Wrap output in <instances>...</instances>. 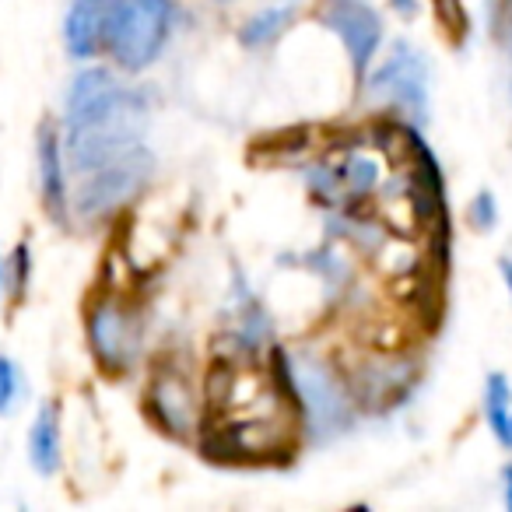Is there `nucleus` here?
I'll list each match as a JSON object with an SVG mask.
<instances>
[{
	"mask_svg": "<svg viewBox=\"0 0 512 512\" xmlns=\"http://www.w3.org/2000/svg\"><path fill=\"white\" fill-rule=\"evenodd\" d=\"M36 165H39V193H43V207L57 225H67V211H71V197H67V151L60 141L53 123H39L36 134Z\"/></svg>",
	"mask_w": 512,
	"mask_h": 512,
	"instance_id": "8",
	"label": "nucleus"
},
{
	"mask_svg": "<svg viewBox=\"0 0 512 512\" xmlns=\"http://www.w3.org/2000/svg\"><path fill=\"white\" fill-rule=\"evenodd\" d=\"M22 397V369L15 365V358L0 355V414H11Z\"/></svg>",
	"mask_w": 512,
	"mask_h": 512,
	"instance_id": "14",
	"label": "nucleus"
},
{
	"mask_svg": "<svg viewBox=\"0 0 512 512\" xmlns=\"http://www.w3.org/2000/svg\"><path fill=\"white\" fill-rule=\"evenodd\" d=\"M155 165H158L155 155H151L144 144H134V148L123 151L120 158L85 172V179L78 183V193H74V211L85 221L109 218V214L127 207L130 200L151 183Z\"/></svg>",
	"mask_w": 512,
	"mask_h": 512,
	"instance_id": "3",
	"label": "nucleus"
},
{
	"mask_svg": "<svg viewBox=\"0 0 512 512\" xmlns=\"http://www.w3.org/2000/svg\"><path fill=\"white\" fill-rule=\"evenodd\" d=\"M88 344H92L102 369L127 372L130 362L137 358V351H141V320H137V309L130 302L116 299V295H102L88 309Z\"/></svg>",
	"mask_w": 512,
	"mask_h": 512,
	"instance_id": "6",
	"label": "nucleus"
},
{
	"mask_svg": "<svg viewBox=\"0 0 512 512\" xmlns=\"http://www.w3.org/2000/svg\"><path fill=\"white\" fill-rule=\"evenodd\" d=\"M344 183H348V190L351 193H358V197H365V193H372V186H376V179H379V169H376V162L372 158H365V155H355L348 165H344Z\"/></svg>",
	"mask_w": 512,
	"mask_h": 512,
	"instance_id": "15",
	"label": "nucleus"
},
{
	"mask_svg": "<svg viewBox=\"0 0 512 512\" xmlns=\"http://www.w3.org/2000/svg\"><path fill=\"white\" fill-rule=\"evenodd\" d=\"M502 491H505V509L512 512V463L502 470Z\"/></svg>",
	"mask_w": 512,
	"mask_h": 512,
	"instance_id": "19",
	"label": "nucleus"
},
{
	"mask_svg": "<svg viewBox=\"0 0 512 512\" xmlns=\"http://www.w3.org/2000/svg\"><path fill=\"white\" fill-rule=\"evenodd\" d=\"M4 288H8V260L0 256V299H4Z\"/></svg>",
	"mask_w": 512,
	"mask_h": 512,
	"instance_id": "22",
	"label": "nucleus"
},
{
	"mask_svg": "<svg viewBox=\"0 0 512 512\" xmlns=\"http://www.w3.org/2000/svg\"><path fill=\"white\" fill-rule=\"evenodd\" d=\"M484 421H488L491 435L509 449V432H512V390L509 379L502 372H491L484 383Z\"/></svg>",
	"mask_w": 512,
	"mask_h": 512,
	"instance_id": "13",
	"label": "nucleus"
},
{
	"mask_svg": "<svg viewBox=\"0 0 512 512\" xmlns=\"http://www.w3.org/2000/svg\"><path fill=\"white\" fill-rule=\"evenodd\" d=\"M428 85H432L428 57L407 39H397L383 64L372 74H365V88H369L372 99L386 102L414 123L428 120Z\"/></svg>",
	"mask_w": 512,
	"mask_h": 512,
	"instance_id": "4",
	"label": "nucleus"
},
{
	"mask_svg": "<svg viewBox=\"0 0 512 512\" xmlns=\"http://www.w3.org/2000/svg\"><path fill=\"white\" fill-rule=\"evenodd\" d=\"M509 95H512V81H509Z\"/></svg>",
	"mask_w": 512,
	"mask_h": 512,
	"instance_id": "25",
	"label": "nucleus"
},
{
	"mask_svg": "<svg viewBox=\"0 0 512 512\" xmlns=\"http://www.w3.org/2000/svg\"><path fill=\"white\" fill-rule=\"evenodd\" d=\"M130 106H144V99L116 78L109 67H81L67 85L64 130H85L106 123Z\"/></svg>",
	"mask_w": 512,
	"mask_h": 512,
	"instance_id": "5",
	"label": "nucleus"
},
{
	"mask_svg": "<svg viewBox=\"0 0 512 512\" xmlns=\"http://www.w3.org/2000/svg\"><path fill=\"white\" fill-rule=\"evenodd\" d=\"M502 46H505V50H509V53H512V36H509V39H505V43H502Z\"/></svg>",
	"mask_w": 512,
	"mask_h": 512,
	"instance_id": "23",
	"label": "nucleus"
},
{
	"mask_svg": "<svg viewBox=\"0 0 512 512\" xmlns=\"http://www.w3.org/2000/svg\"><path fill=\"white\" fill-rule=\"evenodd\" d=\"M292 362V404L302 411L309 435L316 442L337 439L355 425V400L348 386L316 355H288Z\"/></svg>",
	"mask_w": 512,
	"mask_h": 512,
	"instance_id": "2",
	"label": "nucleus"
},
{
	"mask_svg": "<svg viewBox=\"0 0 512 512\" xmlns=\"http://www.w3.org/2000/svg\"><path fill=\"white\" fill-rule=\"evenodd\" d=\"M25 281H29V246H18L15 256H11V274H8V288L15 299H22L25 292Z\"/></svg>",
	"mask_w": 512,
	"mask_h": 512,
	"instance_id": "17",
	"label": "nucleus"
},
{
	"mask_svg": "<svg viewBox=\"0 0 512 512\" xmlns=\"http://www.w3.org/2000/svg\"><path fill=\"white\" fill-rule=\"evenodd\" d=\"M439 18H442V25H446L449 32H456V36L463 39V32H467V15H463V0H439Z\"/></svg>",
	"mask_w": 512,
	"mask_h": 512,
	"instance_id": "18",
	"label": "nucleus"
},
{
	"mask_svg": "<svg viewBox=\"0 0 512 512\" xmlns=\"http://www.w3.org/2000/svg\"><path fill=\"white\" fill-rule=\"evenodd\" d=\"M113 0H71L64 15V50L71 60L88 64L106 53V25Z\"/></svg>",
	"mask_w": 512,
	"mask_h": 512,
	"instance_id": "9",
	"label": "nucleus"
},
{
	"mask_svg": "<svg viewBox=\"0 0 512 512\" xmlns=\"http://www.w3.org/2000/svg\"><path fill=\"white\" fill-rule=\"evenodd\" d=\"M29 460L36 474L53 477L60 470V411L57 404L39 407L29 428Z\"/></svg>",
	"mask_w": 512,
	"mask_h": 512,
	"instance_id": "11",
	"label": "nucleus"
},
{
	"mask_svg": "<svg viewBox=\"0 0 512 512\" xmlns=\"http://www.w3.org/2000/svg\"><path fill=\"white\" fill-rule=\"evenodd\" d=\"M292 22H295V11L292 8H264V11H256V15H249L246 22H242L239 43L246 46V50H264V46L278 43V39L285 36L288 29H292Z\"/></svg>",
	"mask_w": 512,
	"mask_h": 512,
	"instance_id": "12",
	"label": "nucleus"
},
{
	"mask_svg": "<svg viewBox=\"0 0 512 512\" xmlns=\"http://www.w3.org/2000/svg\"><path fill=\"white\" fill-rule=\"evenodd\" d=\"M393 8L400 11L404 18H411V15H418V0H390Z\"/></svg>",
	"mask_w": 512,
	"mask_h": 512,
	"instance_id": "21",
	"label": "nucleus"
},
{
	"mask_svg": "<svg viewBox=\"0 0 512 512\" xmlns=\"http://www.w3.org/2000/svg\"><path fill=\"white\" fill-rule=\"evenodd\" d=\"M498 271H502V281H505V288H509V302H512V260L509 256L498 260Z\"/></svg>",
	"mask_w": 512,
	"mask_h": 512,
	"instance_id": "20",
	"label": "nucleus"
},
{
	"mask_svg": "<svg viewBox=\"0 0 512 512\" xmlns=\"http://www.w3.org/2000/svg\"><path fill=\"white\" fill-rule=\"evenodd\" d=\"M176 25L172 0H113L106 25V57L120 71L141 74L165 53Z\"/></svg>",
	"mask_w": 512,
	"mask_h": 512,
	"instance_id": "1",
	"label": "nucleus"
},
{
	"mask_svg": "<svg viewBox=\"0 0 512 512\" xmlns=\"http://www.w3.org/2000/svg\"><path fill=\"white\" fill-rule=\"evenodd\" d=\"M148 407L158 418V425L172 435H186L193 428V418H197V404H193V390L190 379L176 369H162L155 376L148 390Z\"/></svg>",
	"mask_w": 512,
	"mask_h": 512,
	"instance_id": "10",
	"label": "nucleus"
},
{
	"mask_svg": "<svg viewBox=\"0 0 512 512\" xmlns=\"http://www.w3.org/2000/svg\"><path fill=\"white\" fill-rule=\"evenodd\" d=\"M470 225L477 228V232H491L498 221V204L495 197H491V190H481L474 200H470V211H467Z\"/></svg>",
	"mask_w": 512,
	"mask_h": 512,
	"instance_id": "16",
	"label": "nucleus"
},
{
	"mask_svg": "<svg viewBox=\"0 0 512 512\" xmlns=\"http://www.w3.org/2000/svg\"><path fill=\"white\" fill-rule=\"evenodd\" d=\"M316 22L341 39V46L348 50L355 81H362L372 71V60H376L379 46H383V18H379V11L372 4H365V0H330V4H323L316 11Z\"/></svg>",
	"mask_w": 512,
	"mask_h": 512,
	"instance_id": "7",
	"label": "nucleus"
},
{
	"mask_svg": "<svg viewBox=\"0 0 512 512\" xmlns=\"http://www.w3.org/2000/svg\"><path fill=\"white\" fill-rule=\"evenodd\" d=\"M509 449H512V432H509Z\"/></svg>",
	"mask_w": 512,
	"mask_h": 512,
	"instance_id": "24",
	"label": "nucleus"
}]
</instances>
